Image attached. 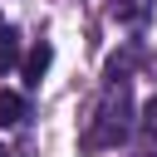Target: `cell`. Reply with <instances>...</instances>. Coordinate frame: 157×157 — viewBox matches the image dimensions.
<instances>
[{
    "mask_svg": "<svg viewBox=\"0 0 157 157\" xmlns=\"http://www.w3.org/2000/svg\"><path fill=\"white\" fill-rule=\"evenodd\" d=\"M113 10H118V20H128V25H137V20H147V10H152V5H147V0H118Z\"/></svg>",
    "mask_w": 157,
    "mask_h": 157,
    "instance_id": "obj_5",
    "label": "cell"
},
{
    "mask_svg": "<svg viewBox=\"0 0 157 157\" xmlns=\"http://www.w3.org/2000/svg\"><path fill=\"white\" fill-rule=\"evenodd\" d=\"M93 118H98V123L88 128L83 147H118V142L128 137V128H132V123H128V88H123V83H113Z\"/></svg>",
    "mask_w": 157,
    "mask_h": 157,
    "instance_id": "obj_1",
    "label": "cell"
},
{
    "mask_svg": "<svg viewBox=\"0 0 157 157\" xmlns=\"http://www.w3.org/2000/svg\"><path fill=\"white\" fill-rule=\"evenodd\" d=\"M49 59H54V49H49V44H34V49L25 54V78H29V83H39V78H44V69H49Z\"/></svg>",
    "mask_w": 157,
    "mask_h": 157,
    "instance_id": "obj_3",
    "label": "cell"
},
{
    "mask_svg": "<svg viewBox=\"0 0 157 157\" xmlns=\"http://www.w3.org/2000/svg\"><path fill=\"white\" fill-rule=\"evenodd\" d=\"M15 64H20V34L0 25V69H15Z\"/></svg>",
    "mask_w": 157,
    "mask_h": 157,
    "instance_id": "obj_4",
    "label": "cell"
},
{
    "mask_svg": "<svg viewBox=\"0 0 157 157\" xmlns=\"http://www.w3.org/2000/svg\"><path fill=\"white\" fill-rule=\"evenodd\" d=\"M142 128H147V137L157 142V98H152V103L142 108Z\"/></svg>",
    "mask_w": 157,
    "mask_h": 157,
    "instance_id": "obj_6",
    "label": "cell"
},
{
    "mask_svg": "<svg viewBox=\"0 0 157 157\" xmlns=\"http://www.w3.org/2000/svg\"><path fill=\"white\" fill-rule=\"evenodd\" d=\"M0 157H5V152H0Z\"/></svg>",
    "mask_w": 157,
    "mask_h": 157,
    "instance_id": "obj_7",
    "label": "cell"
},
{
    "mask_svg": "<svg viewBox=\"0 0 157 157\" xmlns=\"http://www.w3.org/2000/svg\"><path fill=\"white\" fill-rule=\"evenodd\" d=\"M25 98L20 93H10V88H0V128H15V123H25Z\"/></svg>",
    "mask_w": 157,
    "mask_h": 157,
    "instance_id": "obj_2",
    "label": "cell"
}]
</instances>
